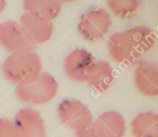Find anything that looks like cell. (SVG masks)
I'll list each match as a JSON object with an SVG mask.
<instances>
[{
  "mask_svg": "<svg viewBox=\"0 0 158 137\" xmlns=\"http://www.w3.org/2000/svg\"><path fill=\"white\" fill-rule=\"evenodd\" d=\"M0 137H22L18 127L8 118L0 119Z\"/></svg>",
  "mask_w": 158,
  "mask_h": 137,
  "instance_id": "16",
  "label": "cell"
},
{
  "mask_svg": "<svg viewBox=\"0 0 158 137\" xmlns=\"http://www.w3.org/2000/svg\"><path fill=\"white\" fill-rule=\"evenodd\" d=\"M13 122L22 137H47L44 121L41 113L32 108L19 109Z\"/></svg>",
  "mask_w": 158,
  "mask_h": 137,
  "instance_id": "10",
  "label": "cell"
},
{
  "mask_svg": "<svg viewBox=\"0 0 158 137\" xmlns=\"http://www.w3.org/2000/svg\"><path fill=\"white\" fill-rule=\"evenodd\" d=\"M60 122L74 131L81 129L94 121L90 109L81 101L69 98L62 101L56 109Z\"/></svg>",
  "mask_w": 158,
  "mask_h": 137,
  "instance_id": "6",
  "label": "cell"
},
{
  "mask_svg": "<svg viewBox=\"0 0 158 137\" xmlns=\"http://www.w3.org/2000/svg\"><path fill=\"white\" fill-rule=\"evenodd\" d=\"M112 17L107 9L94 6L85 11L78 22V32L88 42L103 40L110 30Z\"/></svg>",
  "mask_w": 158,
  "mask_h": 137,
  "instance_id": "5",
  "label": "cell"
},
{
  "mask_svg": "<svg viewBox=\"0 0 158 137\" xmlns=\"http://www.w3.org/2000/svg\"><path fill=\"white\" fill-rule=\"evenodd\" d=\"M120 39L125 50L135 64L156 45V32L146 25H135L120 32Z\"/></svg>",
  "mask_w": 158,
  "mask_h": 137,
  "instance_id": "3",
  "label": "cell"
},
{
  "mask_svg": "<svg viewBox=\"0 0 158 137\" xmlns=\"http://www.w3.org/2000/svg\"><path fill=\"white\" fill-rule=\"evenodd\" d=\"M94 61V57L90 51L75 49L67 56L64 61V71L70 80L85 83L87 73Z\"/></svg>",
  "mask_w": 158,
  "mask_h": 137,
  "instance_id": "9",
  "label": "cell"
},
{
  "mask_svg": "<svg viewBox=\"0 0 158 137\" xmlns=\"http://www.w3.org/2000/svg\"><path fill=\"white\" fill-rule=\"evenodd\" d=\"M19 24L26 32L33 45H41L50 40L54 32V24L28 13H23L19 19Z\"/></svg>",
  "mask_w": 158,
  "mask_h": 137,
  "instance_id": "11",
  "label": "cell"
},
{
  "mask_svg": "<svg viewBox=\"0 0 158 137\" xmlns=\"http://www.w3.org/2000/svg\"><path fill=\"white\" fill-rule=\"evenodd\" d=\"M108 12L120 19H131L138 14L143 6L141 0H108L106 1Z\"/></svg>",
  "mask_w": 158,
  "mask_h": 137,
  "instance_id": "15",
  "label": "cell"
},
{
  "mask_svg": "<svg viewBox=\"0 0 158 137\" xmlns=\"http://www.w3.org/2000/svg\"><path fill=\"white\" fill-rule=\"evenodd\" d=\"M42 59L33 50L10 54L3 62L5 78L16 86L33 81L42 72Z\"/></svg>",
  "mask_w": 158,
  "mask_h": 137,
  "instance_id": "1",
  "label": "cell"
},
{
  "mask_svg": "<svg viewBox=\"0 0 158 137\" xmlns=\"http://www.w3.org/2000/svg\"><path fill=\"white\" fill-rule=\"evenodd\" d=\"M133 137H158V115L155 111L138 113L131 122Z\"/></svg>",
  "mask_w": 158,
  "mask_h": 137,
  "instance_id": "14",
  "label": "cell"
},
{
  "mask_svg": "<svg viewBox=\"0 0 158 137\" xmlns=\"http://www.w3.org/2000/svg\"><path fill=\"white\" fill-rule=\"evenodd\" d=\"M62 4L57 0H25L23 1L24 13L37 18L53 21L61 11Z\"/></svg>",
  "mask_w": 158,
  "mask_h": 137,
  "instance_id": "13",
  "label": "cell"
},
{
  "mask_svg": "<svg viewBox=\"0 0 158 137\" xmlns=\"http://www.w3.org/2000/svg\"><path fill=\"white\" fill-rule=\"evenodd\" d=\"M114 79V70L110 63L95 60L87 73L85 83L98 92H105L113 84Z\"/></svg>",
  "mask_w": 158,
  "mask_h": 137,
  "instance_id": "12",
  "label": "cell"
},
{
  "mask_svg": "<svg viewBox=\"0 0 158 137\" xmlns=\"http://www.w3.org/2000/svg\"><path fill=\"white\" fill-rule=\"evenodd\" d=\"M133 83L141 95L149 98L157 97V63L153 60H140L133 71Z\"/></svg>",
  "mask_w": 158,
  "mask_h": 137,
  "instance_id": "8",
  "label": "cell"
},
{
  "mask_svg": "<svg viewBox=\"0 0 158 137\" xmlns=\"http://www.w3.org/2000/svg\"><path fill=\"white\" fill-rule=\"evenodd\" d=\"M0 45L10 54L33 50L34 45L19 22L6 20L0 23Z\"/></svg>",
  "mask_w": 158,
  "mask_h": 137,
  "instance_id": "7",
  "label": "cell"
},
{
  "mask_svg": "<svg viewBox=\"0 0 158 137\" xmlns=\"http://www.w3.org/2000/svg\"><path fill=\"white\" fill-rule=\"evenodd\" d=\"M126 133V120L116 110L103 112L90 124L75 131L76 137H122Z\"/></svg>",
  "mask_w": 158,
  "mask_h": 137,
  "instance_id": "4",
  "label": "cell"
},
{
  "mask_svg": "<svg viewBox=\"0 0 158 137\" xmlns=\"http://www.w3.org/2000/svg\"><path fill=\"white\" fill-rule=\"evenodd\" d=\"M6 5H7V2L6 0H0V14L5 10Z\"/></svg>",
  "mask_w": 158,
  "mask_h": 137,
  "instance_id": "17",
  "label": "cell"
},
{
  "mask_svg": "<svg viewBox=\"0 0 158 137\" xmlns=\"http://www.w3.org/2000/svg\"><path fill=\"white\" fill-rule=\"evenodd\" d=\"M58 92V83L55 77L47 72H41L33 81L16 86L19 100L31 105H43L51 101Z\"/></svg>",
  "mask_w": 158,
  "mask_h": 137,
  "instance_id": "2",
  "label": "cell"
}]
</instances>
